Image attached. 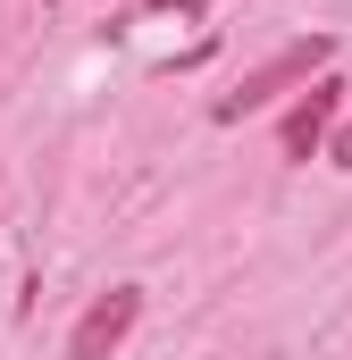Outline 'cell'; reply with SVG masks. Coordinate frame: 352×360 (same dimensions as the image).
Segmentation results:
<instances>
[{
    "label": "cell",
    "mask_w": 352,
    "mask_h": 360,
    "mask_svg": "<svg viewBox=\"0 0 352 360\" xmlns=\"http://www.w3.org/2000/svg\"><path fill=\"white\" fill-rule=\"evenodd\" d=\"M327 59H336V42H327V34H319V42H285L268 68H252L235 92H218V101H210V117H218V126H244L252 109L285 101V92H294V84H310V76H327Z\"/></svg>",
    "instance_id": "1"
},
{
    "label": "cell",
    "mask_w": 352,
    "mask_h": 360,
    "mask_svg": "<svg viewBox=\"0 0 352 360\" xmlns=\"http://www.w3.org/2000/svg\"><path fill=\"white\" fill-rule=\"evenodd\" d=\"M134 319H143V285H109V293L92 302L84 319H76V335H68V360H109L126 335H134Z\"/></svg>",
    "instance_id": "2"
},
{
    "label": "cell",
    "mask_w": 352,
    "mask_h": 360,
    "mask_svg": "<svg viewBox=\"0 0 352 360\" xmlns=\"http://www.w3.org/2000/svg\"><path fill=\"white\" fill-rule=\"evenodd\" d=\"M336 101H344V84L336 76H310V92L285 109V126H277V151L285 160H310V151H327V134H336Z\"/></svg>",
    "instance_id": "3"
},
{
    "label": "cell",
    "mask_w": 352,
    "mask_h": 360,
    "mask_svg": "<svg viewBox=\"0 0 352 360\" xmlns=\"http://www.w3.org/2000/svg\"><path fill=\"white\" fill-rule=\"evenodd\" d=\"M327 160H336V168H352V126H336V134H327Z\"/></svg>",
    "instance_id": "4"
},
{
    "label": "cell",
    "mask_w": 352,
    "mask_h": 360,
    "mask_svg": "<svg viewBox=\"0 0 352 360\" xmlns=\"http://www.w3.org/2000/svg\"><path fill=\"white\" fill-rule=\"evenodd\" d=\"M143 8H160V17H168V8L176 17H201V0H143Z\"/></svg>",
    "instance_id": "5"
}]
</instances>
